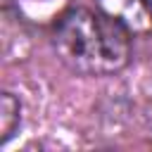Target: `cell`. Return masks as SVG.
I'll use <instances>...</instances> for the list:
<instances>
[{
  "label": "cell",
  "instance_id": "cell-1",
  "mask_svg": "<svg viewBox=\"0 0 152 152\" xmlns=\"http://www.w3.org/2000/svg\"><path fill=\"white\" fill-rule=\"evenodd\" d=\"M55 45L69 66L86 74L116 71L128 62L131 52L128 26L112 14L90 10H71L59 17Z\"/></svg>",
  "mask_w": 152,
  "mask_h": 152
},
{
  "label": "cell",
  "instance_id": "cell-3",
  "mask_svg": "<svg viewBox=\"0 0 152 152\" xmlns=\"http://www.w3.org/2000/svg\"><path fill=\"white\" fill-rule=\"evenodd\" d=\"M0 126H2V135H0V140L2 142H7L10 140V135H12V131H14V124L19 121V102L10 95V93H5L2 95V107H0Z\"/></svg>",
  "mask_w": 152,
  "mask_h": 152
},
{
  "label": "cell",
  "instance_id": "cell-2",
  "mask_svg": "<svg viewBox=\"0 0 152 152\" xmlns=\"http://www.w3.org/2000/svg\"><path fill=\"white\" fill-rule=\"evenodd\" d=\"M102 7L126 26L145 28L152 24V0H102Z\"/></svg>",
  "mask_w": 152,
  "mask_h": 152
},
{
  "label": "cell",
  "instance_id": "cell-4",
  "mask_svg": "<svg viewBox=\"0 0 152 152\" xmlns=\"http://www.w3.org/2000/svg\"><path fill=\"white\" fill-rule=\"evenodd\" d=\"M55 0H21V5L26 7V10H36V7H48V5H52Z\"/></svg>",
  "mask_w": 152,
  "mask_h": 152
}]
</instances>
